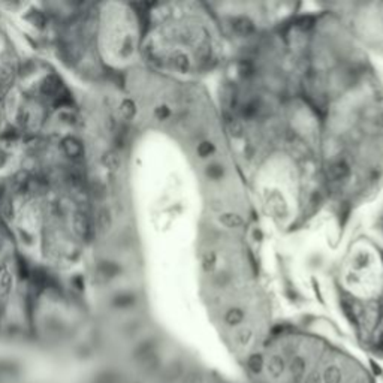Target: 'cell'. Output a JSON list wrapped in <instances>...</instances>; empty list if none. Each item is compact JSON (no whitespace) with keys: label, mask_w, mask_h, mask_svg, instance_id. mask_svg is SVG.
Here are the masks:
<instances>
[{"label":"cell","mask_w":383,"mask_h":383,"mask_svg":"<svg viewBox=\"0 0 383 383\" xmlns=\"http://www.w3.org/2000/svg\"><path fill=\"white\" fill-rule=\"evenodd\" d=\"M112 304L117 309H125L133 304V296L130 293H120L112 299Z\"/></svg>","instance_id":"4fadbf2b"},{"label":"cell","mask_w":383,"mask_h":383,"mask_svg":"<svg viewBox=\"0 0 383 383\" xmlns=\"http://www.w3.org/2000/svg\"><path fill=\"white\" fill-rule=\"evenodd\" d=\"M72 231L75 234V237L81 241H90L93 234H94V228L90 217L84 213V211H75L72 216Z\"/></svg>","instance_id":"7a4b0ae2"},{"label":"cell","mask_w":383,"mask_h":383,"mask_svg":"<svg viewBox=\"0 0 383 383\" xmlns=\"http://www.w3.org/2000/svg\"><path fill=\"white\" fill-rule=\"evenodd\" d=\"M283 371H285V361H283V358L278 356V355L273 356L270 359V362H268V373L274 379H277V377H280L281 374H283Z\"/></svg>","instance_id":"8fae6325"},{"label":"cell","mask_w":383,"mask_h":383,"mask_svg":"<svg viewBox=\"0 0 383 383\" xmlns=\"http://www.w3.org/2000/svg\"><path fill=\"white\" fill-rule=\"evenodd\" d=\"M112 226V216L111 211L105 207L99 208L96 213V221H94V229H97L100 234H105L111 229Z\"/></svg>","instance_id":"8992f818"},{"label":"cell","mask_w":383,"mask_h":383,"mask_svg":"<svg viewBox=\"0 0 383 383\" xmlns=\"http://www.w3.org/2000/svg\"><path fill=\"white\" fill-rule=\"evenodd\" d=\"M324 383H341V371L335 365H329L324 373Z\"/></svg>","instance_id":"7c38bea8"},{"label":"cell","mask_w":383,"mask_h":383,"mask_svg":"<svg viewBox=\"0 0 383 383\" xmlns=\"http://www.w3.org/2000/svg\"><path fill=\"white\" fill-rule=\"evenodd\" d=\"M2 201H5V186L0 183V202H2Z\"/></svg>","instance_id":"cb8c5ba5"},{"label":"cell","mask_w":383,"mask_h":383,"mask_svg":"<svg viewBox=\"0 0 383 383\" xmlns=\"http://www.w3.org/2000/svg\"><path fill=\"white\" fill-rule=\"evenodd\" d=\"M307 383H320V379H319V374H316V373H313L310 377H309V380H307Z\"/></svg>","instance_id":"603a6c76"},{"label":"cell","mask_w":383,"mask_h":383,"mask_svg":"<svg viewBox=\"0 0 383 383\" xmlns=\"http://www.w3.org/2000/svg\"><path fill=\"white\" fill-rule=\"evenodd\" d=\"M58 118L62 120L63 123H66V125H75V122H76V115L72 114L71 111H63L62 114L58 115Z\"/></svg>","instance_id":"ffe728a7"},{"label":"cell","mask_w":383,"mask_h":383,"mask_svg":"<svg viewBox=\"0 0 383 383\" xmlns=\"http://www.w3.org/2000/svg\"><path fill=\"white\" fill-rule=\"evenodd\" d=\"M187 383H199V376H198V377H196V376L187 377Z\"/></svg>","instance_id":"d4e9b609"},{"label":"cell","mask_w":383,"mask_h":383,"mask_svg":"<svg viewBox=\"0 0 383 383\" xmlns=\"http://www.w3.org/2000/svg\"><path fill=\"white\" fill-rule=\"evenodd\" d=\"M90 189H91V193H93V196L96 199H104L107 196V187H105V184L102 183V181L96 180Z\"/></svg>","instance_id":"e0dca14e"},{"label":"cell","mask_w":383,"mask_h":383,"mask_svg":"<svg viewBox=\"0 0 383 383\" xmlns=\"http://www.w3.org/2000/svg\"><path fill=\"white\" fill-rule=\"evenodd\" d=\"M96 274L100 280L109 281L120 274V267L114 260H100L96 267Z\"/></svg>","instance_id":"277c9868"},{"label":"cell","mask_w":383,"mask_h":383,"mask_svg":"<svg viewBox=\"0 0 383 383\" xmlns=\"http://www.w3.org/2000/svg\"><path fill=\"white\" fill-rule=\"evenodd\" d=\"M100 162H102V165L111 171H115L118 169L120 164H122V159H120L118 153L115 150H107L102 157H100Z\"/></svg>","instance_id":"ba28073f"},{"label":"cell","mask_w":383,"mask_h":383,"mask_svg":"<svg viewBox=\"0 0 383 383\" xmlns=\"http://www.w3.org/2000/svg\"><path fill=\"white\" fill-rule=\"evenodd\" d=\"M120 112H122V115L125 118H130L135 114V105H133L132 100H129V99L123 100V102L120 104Z\"/></svg>","instance_id":"ac0fdd59"},{"label":"cell","mask_w":383,"mask_h":383,"mask_svg":"<svg viewBox=\"0 0 383 383\" xmlns=\"http://www.w3.org/2000/svg\"><path fill=\"white\" fill-rule=\"evenodd\" d=\"M37 69V65L33 62V60H24V63H21L18 66V73L23 76H29L32 73H35Z\"/></svg>","instance_id":"2e32d148"},{"label":"cell","mask_w":383,"mask_h":383,"mask_svg":"<svg viewBox=\"0 0 383 383\" xmlns=\"http://www.w3.org/2000/svg\"><path fill=\"white\" fill-rule=\"evenodd\" d=\"M371 365H373V370H374V374H380V373H382V371H380V368H379V367H377V365L374 364V362H373V361H371Z\"/></svg>","instance_id":"484cf974"},{"label":"cell","mask_w":383,"mask_h":383,"mask_svg":"<svg viewBox=\"0 0 383 383\" xmlns=\"http://www.w3.org/2000/svg\"><path fill=\"white\" fill-rule=\"evenodd\" d=\"M241 319H243V313L238 310H232L226 314V322L229 325H237L238 322H241Z\"/></svg>","instance_id":"d6986e66"},{"label":"cell","mask_w":383,"mask_h":383,"mask_svg":"<svg viewBox=\"0 0 383 383\" xmlns=\"http://www.w3.org/2000/svg\"><path fill=\"white\" fill-rule=\"evenodd\" d=\"M14 262H15V264H14V268H15V274H17V277H18V278H21V280H24V278H30V273H32V270H30V267H29V264H27V260L24 259V256L17 255Z\"/></svg>","instance_id":"9c48e42d"},{"label":"cell","mask_w":383,"mask_h":383,"mask_svg":"<svg viewBox=\"0 0 383 383\" xmlns=\"http://www.w3.org/2000/svg\"><path fill=\"white\" fill-rule=\"evenodd\" d=\"M291 370H292L293 377H296V379L302 377V374H304V371H306V362H304V359H302V358H295V359L292 361Z\"/></svg>","instance_id":"9a60e30c"},{"label":"cell","mask_w":383,"mask_h":383,"mask_svg":"<svg viewBox=\"0 0 383 383\" xmlns=\"http://www.w3.org/2000/svg\"><path fill=\"white\" fill-rule=\"evenodd\" d=\"M247 365H249V368H250L252 373L257 374V373H260L262 367H264V358H262L259 353H255V355H252V356L249 358Z\"/></svg>","instance_id":"5bb4252c"},{"label":"cell","mask_w":383,"mask_h":383,"mask_svg":"<svg viewBox=\"0 0 383 383\" xmlns=\"http://www.w3.org/2000/svg\"><path fill=\"white\" fill-rule=\"evenodd\" d=\"M65 91L63 87V81L57 73H48L44 76V79L39 84V93H41L44 97L55 100L60 94Z\"/></svg>","instance_id":"3957f363"},{"label":"cell","mask_w":383,"mask_h":383,"mask_svg":"<svg viewBox=\"0 0 383 383\" xmlns=\"http://www.w3.org/2000/svg\"><path fill=\"white\" fill-rule=\"evenodd\" d=\"M15 76V68L5 62V60H0V87H8Z\"/></svg>","instance_id":"52a82bcc"},{"label":"cell","mask_w":383,"mask_h":383,"mask_svg":"<svg viewBox=\"0 0 383 383\" xmlns=\"http://www.w3.org/2000/svg\"><path fill=\"white\" fill-rule=\"evenodd\" d=\"M60 150H62L63 156L72 162H79L86 156V146L83 141L73 136V135H66L60 141Z\"/></svg>","instance_id":"6da1fadb"},{"label":"cell","mask_w":383,"mask_h":383,"mask_svg":"<svg viewBox=\"0 0 383 383\" xmlns=\"http://www.w3.org/2000/svg\"><path fill=\"white\" fill-rule=\"evenodd\" d=\"M26 18L29 19V23H30L32 26H35V27L39 29V30H44V29L47 27V23H48L45 12L39 11V9H33V11H30V12L27 14Z\"/></svg>","instance_id":"30bf717a"},{"label":"cell","mask_w":383,"mask_h":383,"mask_svg":"<svg viewBox=\"0 0 383 383\" xmlns=\"http://www.w3.org/2000/svg\"><path fill=\"white\" fill-rule=\"evenodd\" d=\"M8 162H9V154H8V151H6L5 148L0 147V169L5 168V166L8 165Z\"/></svg>","instance_id":"44dd1931"},{"label":"cell","mask_w":383,"mask_h":383,"mask_svg":"<svg viewBox=\"0 0 383 383\" xmlns=\"http://www.w3.org/2000/svg\"><path fill=\"white\" fill-rule=\"evenodd\" d=\"M17 136H18V132L15 130V129H8V130H5L3 132V135H2V139H5V141H14V139H17Z\"/></svg>","instance_id":"7402d4cb"},{"label":"cell","mask_w":383,"mask_h":383,"mask_svg":"<svg viewBox=\"0 0 383 383\" xmlns=\"http://www.w3.org/2000/svg\"><path fill=\"white\" fill-rule=\"evenodd\" d=\"M379 347L383 350V334L380 335V340H379Z\"/></svg>","instance_id":"4316f807"},{"label":"cell","mask_w":383,"mask_h":383,"mask_svg":"<svg viewBox=\"0 0 383 383\" xmlns=\"http://www.w3.org/2000/svg\"><path fill=\"white\" fill-rule=\"evenodd\" d=\"M12 292V273L3 264L0 265V302H5Z\"/></svg>","instance_id":"5b68a950"}]
</instances>
